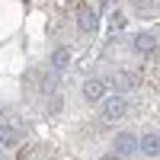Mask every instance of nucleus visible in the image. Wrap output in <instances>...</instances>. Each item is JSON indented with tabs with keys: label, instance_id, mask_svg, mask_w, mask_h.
I'll return each mask as SVG.
<instances>
[{
	"label": "nucleus",
	"instance_id": "1",
	"mask_svg": "<svg viewBox=\"0 0 160 160\" xmlns=\"http://www.w3.org/2000/svg\"><path fill=\"white\" fill-rule=\"evenodd\" d=\"M125 115H128V99L122 96V93L102 99V118H106V122H122Z\"/></svg>",
	"mask_w": 160,
	"mask_h": 160
},
{
	"label": "nucleus",
	"instance_id": "2",
	"mask_svg": "<svg viewBox=\"0 0 160 160\" xmlns=\"http://www.w3.org/2000/svg\"><path fill=\"white\" fill-rule=\"evenodd\" d=\"M83 99L87 102H102L106 96H109V80L106 77H90V80H83Z\"/></svg>",
	"mask_w": 160,
	"mask_h": 160
},
{
	"label": "nucleus",
	"instance_id": "3",
	"mask_svg": "<svg viewBox=\"0 0 160 160\" xmlns=\"http://www.w3.org/2000/svg\"><path fill=\"white\" fill-rule=\"evenodd\" d=\"M112 154L122 157V160H128L131 154H138V135L135 131H118L115 141H112Z\"/></svg>",
	"mask_w": 160,
	"mask_h": 160
},
{
	"label": "nucleus",
	"instance_id": "4",
	"mask_svg": "<svg viewBox=\"0 0 160 160\" xmlns=\"http://www.w3.org/2000/svg\"><path fill=\"white\" fill-rule=\"evenodd\" d=\"M135 51L144 55V58H154L157 51H160V38H157L154 32H138V35H135Z\"/></svg>",
	"mask_w": 160,
	"mask_h": 160
},
{
	"label": "nucleus",
	"instance_id": "5",
	"mask_svg": "<svg viewBox=\"0 0 160 160\" xmlns=\"http://www.w3.org/2000/svg\"><path fill=\"white\" fill-rule=\"evenodd\" d=\"M77 26H80V32H93L99 26V16H96V10H93L90 3H80L77 7Z\"/></svg>",
	"mask_w": 160,
	"mask_h": 160
},
{
	"label": "nucleus",
	"instance_id": "6",
	"mask_svg": "<svg viewBox=\"0 0 160 160\" xmlns=\"http://www.w3.org/2000/svg\"><path fill=\"white\" fill-rule=\"evenodd\" d=\"M138 151L144 157H160V135L157 131H148V135L138 138Z\"/></svg>",
	"mask_w": 160,
	"mask_h": 160
},
{
	"label": "nucleus",
	"instance_id": "7",
	"mask_svg": "<svg viewBox=\"0 0 160 160\" xmlns=\"http://www.w3.org/2000/svg\"><path fill=\"white\" fill-rule=\"evenodd\" d=\"M0 148H7V151L19 148V131L13 125H7V122H0Z\"/></svg>",
	"mask_w": 160,
	"mask_h": 160
},
{
	"label": "nucleus",
	"instance_id": "8",
	"mask_svg": "<svg viewBox=\"0 0 160 160\" xmlns=\"http://www.w3.org/2000/svg\"><path fill=\"white\" fill-rule=\"evenodd\" d=\"M51 68L55 71H68L71 68V48L68 45H58L55 51H51Z\"/></svg>",
	"mask_w": 160,
	"mask_h": 160
},
{
	"label": "nucleus",
	"instance_id": "9",
	"mask_svg": "<svg viewBox=\"0 0 160 160\" xmlns=\"http://www.w3.org/2000/svg\"><path fill=\"white\" fill-rule=\"evenodd\" d=\"M102 160H122V157H115V154H106V157H102Z\"/></svg>",
	"mask_w": 160,
	"mask_h": 160
},
{
	"label": "nucleus",
	"instance_id": "10",
	"mask_svg": "<svg viewBox=\"0 0 160 160\" xmlns=\"http://www.w3.org/2000/svg\"><path fill=\"white\" fill-rule=\"evenodd\" d=\"M0 115H3V102H0Z\"/></svg>",
	"mask_w": 160,
	"mask_h": 160
}]
</instances>
